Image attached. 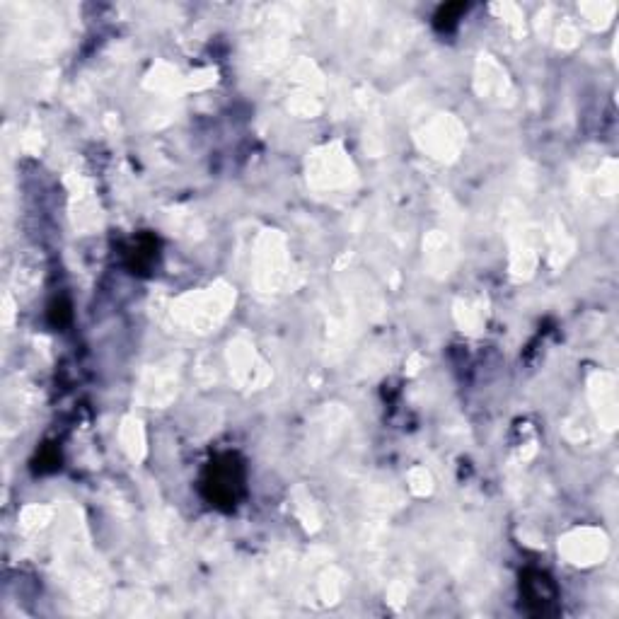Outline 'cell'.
I'll list each match as a JSON object with an SVG mask.
<instances>
[{
  "instance_id": "6da1fadb",
  "label": "cell",
  "mask_w": 619,
  "mask_h": 619,
  "mask_svg": "<svg viewBox=\"0 0 619 619\" xmlns=\"http://www.w3.org/2000/svg\"><path fill=\"white\" fill-rule=\"evenodd\" d=\"M206 487L211 489V501H216L218 506H235L237 494L242 489V474L237 472V465L233 457H225V462L211 467V477H208Z\"/></svg>"
}]
</instances>
